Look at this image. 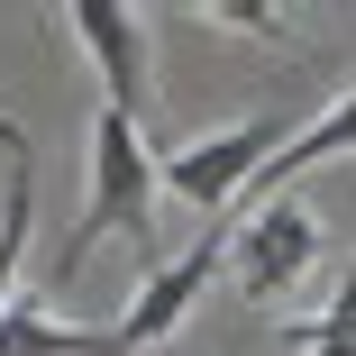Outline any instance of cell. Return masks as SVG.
<instances>
[{"label": "cell", "mask_w": 356, "mask_h": 356, "mask_svg": "<svg viewBox=\"0 0 356 356\" xmlns=\"http://www.w3.org/2000/svg\"><path fill=\"white\" fill-rule=\"evenodd\" d=\"M156 201H165V156L147 147V128L128 110H92V192L74 210V238H64V274H83V256L101 238H137V256L165 265Z\"/></svg>", "instance_id": "6da1fadb"}, {"label": "cell", "mask_w": 356, "mask_h": 356, "mask_svg": "<svg viewBox=\"0 0 356 356\" xmlns=\"http://www.w3.org/2000/svg\"><path fill=\"white\" fill-rule=\"evenodd\" d=\"M283 137H293V119H274V110L229 119V128H210V137H192V147H174V156H165V192H174V201H192V210H210V220H229V210L247 201V183L274 165Z\"/></svg>", "instance_id": "7a4b0ae2"}, {"label": "cell", "mask_w": 356, "mask_h": 356, "mask_svg": "<svg viewBox=\"0 0 356 356\" xmlns=\"http://www.w3.org/2000/svg\"><path fill=\"white\" fill-rule=\"evenodd\" d=\"M320 265V220L311 201H256V210H229V283L247 302H283L293 283H311Z\"/></svg>", "instance_id": "3957f363"}, {"label": "cell", "mask_w": 356, "mask_h": 356, "mask_svg": "<svg viewBox=\"0 0 356 356\" xmlns=\"http://www.w3.org/2000/svg\"><path fill=\"white\" fill-rule=\"evenodd\" d=\"M64 28H74V46L101 64V110H128L137 128H147L156 110V55H147V19L128 10V0H74L64 10Z\"/></svg>", "instance_id": "277c9868"}, {"label": "cell", "mask_w": 356, "mask_h": 356, "mask_svg": "<svg viewBox=\"0 0 356 356\" xmlns=\"http://www.w3.org/2000/svg\"><path fill=\"white\" fill-rule=\"evenodd\" d=\"M338 156H356V92H338L311 128H293V137H283V147H274V165L247 183V201L238 210H256V201H283V192H293V174H311V165H338Z\"/></svg>", "instance_id": "5b68a950"}, {"label": "cell", "mask_w": 356, "mask_h": 356, "mask_svg": "<svg viewBox=\"0 0 356 356\" xmlns=\"http://www.w3.org/2000/svg\"><path fill=\"white\" fill-rule=\"evenodd\" d=\"M0 156H10V210H0V311L19 302V265H28V229H37V156L28 128L0 119Z\"/></svg>", "instance_id": "8992f818"}, {"label": "cell", "mask_w": 356, "mask_h": 356, "mask_svg": "<svg viewBox=\"0 0 356 356\" xmlns=\"http://www.w3.org/2000/svg\"><path fill=\"white\" fill-rule=\"evenodd\" d=\"M0 356H119V338L110 329H64L46 311V293L19 283V302L0 311Z\"/></svg>", "instance_id": "52a82bcc"}, {"label": "cell", "mask_w": 356, "mask_h": 356, "mask_svg": "<svg viewBox=\"0 0 356 356\" xmlns=\"http://www.w3.org/2000/svg\"><path fill=\"white\" fill-rule=\"evenodd\" d=\"M293 356H356V311H320V320H283L274 329Z\"/></svg>", "instance_id": "ba28073f"}, {"label": "cell", "mask_w": 356, "mask_h": 356, "mask_svg": "<svg viewBox=\"0 0 356 356\" xmlns=\"http://www.w3.org/2000/svg\"><path fill=\"white\" fill-rule=\"evenodd\" d=\"M210 28H238V37H283V10H265V0H220V10H201Z\"/></svg>", "instance_id": "9c48e42d"}]
</instances>
